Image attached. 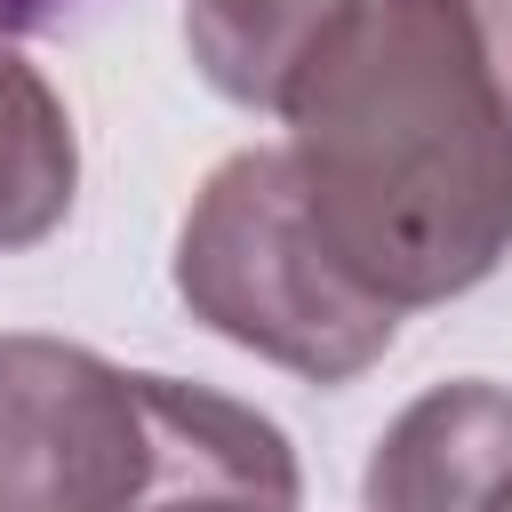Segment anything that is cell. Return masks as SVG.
Instances as JSON below:
<instances>
[{"label": "cell", "instance_id": "obj_7", "mask_svg": "<svg viewBox=\"0 0 512 512\" xmlns=\"http://www.w3.org/2000/svg\"><path fill=\"white\" fill-rule=\"evenodd\" d=\"M456 8H464L472 40H480L488 80H496V88H504V104H512V0H456Z\"/></svg>", "mask_w": 512, "mask_h": 512}, {"label": "cell", "instance_id": "obj_1", "mask_svg": "<svg viewBox=\"0 0 512 512\" xmlns=\"http://www.w3.org/2000/svg\"><path fill=\"white\" fill-rule=\"evenodd\" d=\"M272 112L320 240L392 312L448 304L512 256V104L456 0H352Z\"/></svg>", "mask_w": 512, "mask_h": 512}, {"label": "cell", "instance_id": "obj_10", "mask_svg": "<svg viewBox=\"0 0 512 512\" xmlns=\"http://www.w3.org/2000/svg\"><path fill=\"white\" fill-rule=\"evenodd\" d=\"M488 512H512V472H504V488L488 496Z\"/></svg>", "mask_w": 512, "mask_h": 512}, {"label": "cell", "instance_id": "obj_9", "mask_svg": "<svg viewBox=\"0 0 512 512\" xmlns=\"http://www.w3.org/2000/svg\"><path fill=\"white\" fill-rule=\"evenodd\" d=\"M64 8H80V0H0V40H8V32H40V24H64Z\"/></svg>", "mask_w": 512, "mask_h": 512}, {"label": "cell", "instance_id": "obj_8", "mask_svg": "<svg viewBox=\"0 0 512 512\" xmlns=\"http://www.w3.org/2000/svg\"><path fill=\"white\" fill-rule=\"evenodd\" d=\"M136 512H296V496H248V488H168Z\"/></svg>", "mask_w": 512, "mask_h": 512}, {"label": "cell", "instance_id": "obj_6", "mask_svg": "<svg viewBox=\"0 0 512 512\" xmlns=\"http://www.w3.org/2000/svg\"><path fill=\"white\" fill-rule=\"evenodd\" d=\"M344 8L352 0H184V40H192V64L216 96L272 112L296 56Z\"/></svg>", "mask_w": 512, "mask_h": 512}, {"label": "cell", "instance_id": "obj_2", "mask_svg": "<svg viewBox=\"0 0 512 512\" xmlns=\"http://www.w3.org/2000/svg\"><path fill=\"white\" fill-rule=\"evenodd\" d=\"M168 488L296 496V456L224 392L64 336H0V512H136Z\"/></svg>", "mask_w": 512, "mask_h": 512}, {"label": "cell", "instance_id": "obj_5", "mask_svg": "<svg viewBox=\"0 0 512 512\" xmlns=\"http://www.w3.org/2000/svg\"><path fill=\"white\" fill-rule=\"evenodd\" d=\"M80 184V144H72V112L64 96L40 80V64H24L0 40V256L40 248Z\"/></svg>", "mask_w": 512, "mask_h": 512}, {"label": "cell", "instance_id": "obj_4", "mask_svg": "<svg viewBox=\"0 0 512 512\" xmlns=\"http://www.w3.org/2000/svg\"><path fill=\"white\" fill-rule=\"evenodd\" d=\"M512 472V392L488 376L432 384L368 456V512H488Z\"/></svg>", "mask_w": 512, "mask_h": 512}, {"label": "cell", "instance_id": "obj_3", "mask_svg": "<svg viewBox=\"0 0 512 512\" xmlns=\"http://www.w3.org/2000/svg\"><path fill=\"white\" fill-rule=\"evenodd\" d=\"M176 296L216 336L312 384H352L400 336V312L368 296L320 240L296 168L272 144L232 152L200 184L176 240Z\"/></svg>", "mask_w": 512, "mask_h": 512}]
</instances>
